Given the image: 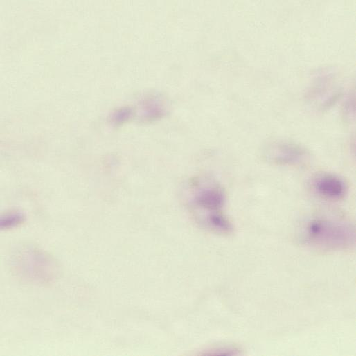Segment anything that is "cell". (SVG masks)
<instances>
[{"instance_id":"cell-3","label":"cell","mask_w":356,"mask_h":356,"mask_svg":"<svg viewBox=\"0 0 356 356\" xmlns=\"http://www.w3.org/2000/svg\"><path fill=\"white\" fill-rule=\"evenodd\" d=\"M341 96V89L331 72H322L316 78L307 94V100L313 109L326 111L334 105Z\"/></svg>"},{"instance_id":"cell-2","label":"cell","mask_w":356,"mask_h":356,"mask_svg":"<svg viewBox=\"0 0 356 356\" xmlns=\"http://www.w3.org/2000/svg\"><path fill=\"white\" fill-rule=\"evenodd\" d=\"M355 229L346 222L328 219L310 221L305 228L309 244L326 249H342L353 245Z\"/></svg>"},{"instance_id":"cell-6","label":"cell","mask_w":356,"mask_h":356,"mask_svg":"<svg viewBox=\"0 0 356 356\" xmlns=\"http://www.w3.org/2000/svg\"><path fill=\"white\" fill-rule=\"evenodd\" d=\"M313 187L317 194L330 200L341 199L347 193L345 181L330 173L319 175L313 181Z\"/></svg>"},{"instance_id":"cell-4","label":"cell","mask_w":356,"mask_h":356,"mask_svg":"<svg viewBox=\"0 0 356 356\" xmlns=\"http://www.w3.org/2000/svg\"><path fill=\"white\" fill-rule=\"evenodd\" d=\"M262 155L269 162L285 166L301 165L310 158V153L305 148L285 141L268 143L263 148Z\"/></svg>"},{"instance_id":"cell-5","label":"cell","mask_w":356,"mask_h":356,"mask_svg":"<svg viewBox=\"0 0 356 356\" xmlns=\"http://www.w3.org/2000/svg\"><path fill=\"white\" fill-rule=\"evenodd\" d=\"M224 202L225 195L219 186L206 184L195 189L190 204L193 211L197 212L196 217L202 223L208 217L222 212Z\"/></svg>"},{"instance_id":"cell-1","label":"cell","mask_w":356,"mask_h":356,"mask_svg":"<svg viewBox=\"0 0 356 356\" xmlns=\"http://www.w3.org/2000/svg\"><path fill=\"white\" fill-rule=\"evenodd\" d=\"M12 267L24 281L39 285L53 283L60 272V267L52 257L29 246L20 248L13 254Z\"/></svg>"},{"instance_id":"cell-7","label":"cell","mask_w":356,"mask_h":356,"mask_svg":"<svg viewBox=\"0 0 356 356\" xmlns=\"http://www.w3.org/2000/svg\"><path fill=\"white\" fill-rule=\"evenodd\" d=\"M24 220L25 216L21 212L12 211L8 213L1 217V227L2 229L13 228L21 224L24 222Z\"/></svg>"}]
</instances>
